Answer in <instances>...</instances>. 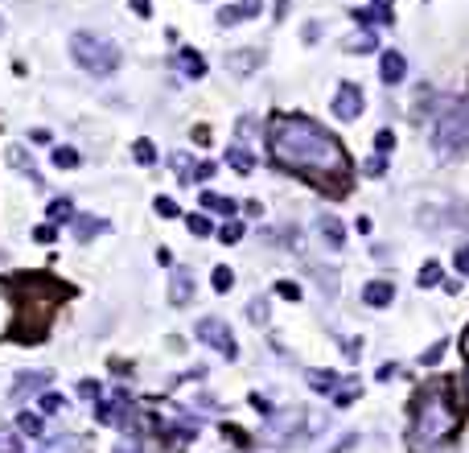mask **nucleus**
I'll list each match as a JSON object with an SVG mask.
<instances>
[{
  "label": "nucleus",
  "instance_id": "f257e3e1",
  "mask_svg": "<svg viewBox=\"0 0 469 453\" xmlns=\"http://www.w3.org/2000/svg\"><path fill=\"white\" fill-rule=\"evenodd\" d=\"M268 148H272V161L280 169L313 181L346 178V169H350L342 140L309 116H276L268 128Z\"/></svg>",
  "mask_w": 469,
  "mask_h": 453
},
{
  "label": "nucleus",
  "instance_id": "f03ea898",
  "mask_svg": "<svg viewBox=\"0 0 469 453\" xmlns=\"http://www.w3.org/2000/svg\"><path fill=\"white\" fill-rule=\"evenodd\" d=\"M461 424V408L453 400V392L445 383L424 387L412 404V429H408V445L416 453H428L436 445H445Z\"/></svg>",
  "mask_w": 469,
  "mask_h": 453
},
{
  "label": "nucleus",
  "instance_id": "7ed1b4c3",
  "mask_svg": "<svg viewBox=\"0 0 469 453\" xmlns=\"http://www.w3.org/2000/svg\"><path fill=\"white\" fill-rule=\"evenodd\" d=\"M70 58L87 75H95V79H111L120 70V49H116V42H107L103 33H91V29L70 33Z\"/></svg>",
  "mask_w": 469,
  "mask_h": 453
},
{
  "label": "nucleus",
  "instance_id": "20e7f679",
  "mask_svg": "<svg viewBox=\"0 0 469 453\" xmlns=\"http://www.w3.org/2000/svg\"><path fill=\"white\" fill-rule=\"evenodd\" d=\"M461 144H469V99H453L432 124V148H461Z\"/></svg>",
  "mask_w": 469,
  "mask_h": 453
},
{
  "label": "nucleus",
  "instance_id": "39448f33",
  "mask_svg": "<svg viewBox=\"0 0 469 453\" xmlns=\"http://www.w3.org/2000/svg\"><path fill=\"white\" fill-rule=\"evenodd\" d=\"M193 334H198V342H206V346L218 351L223 359H234V355H239V346H234V338H231V325H227L223 317H202V321L193 325Z\"/></svg>",
  "mask_w": 469,
  "mask_h": 453
},
{
  "label": "nucleus",
  "instance_id": "423d86ee",
  "mask_svg": "<svg viewBox=\"0 0 469 453\" xmlns=\"http://www.w3.org/2000/svg\"><path fill=\"white\" fill-rule=\"evenodd\" d=\"M333 116L346 120V124L363 116V87L358 83H342V87L333 91Z\"/></svg>",
  "mask_w": 469,
  "mask_h": 453
},
{
  "label": "nucleus",
  "instance_id": "0eeeda50",
  "mask_svg": "<svg viewBox=\"0 0 469 453\" xmlns=\"http://www.w3.org/2000/svg\"><path fill=\"white\" fill-rule=\"evenodd\" d=\"M379 79H383L387 87L404 83V79H408V58H404L399 49H383V54H379Z\"/></svg>",
  "mask_w": 469,
  "mask_h": 453
},
{
  "label": "nucleus",
  "instance_id": "6e6552de",
  "mask_svg": "<svg viewBox=\"0 0 469 453\" xmlns=\"http://www.w3.org/2000/svg\"><path fill=\"white\" fill-rule=\"evenodd\" d=\"M264 13V0H234L227 8H218V25H239V21H251Z\"/></svg>",
  "mask_w": 469,
  "mask_h": 453
},
{
  "label": "nucleus",
  "instance_id": "1a4fd4ad",
  "mask_svg": "<svg viewBox=\"0 0 469 453\" xmlns=\"http://www.w3.org/2000/svg\"><path fill=\"white\" fill-rule=\"evenodd\" d=\"M260 62H264V54H260V49H231V54H227V70H231L234 79L255 75V70H260Z\"/></svg>",
  "mask_w": 469,
  "mask_h": 453
},
{
  "label": "nucleus",
  "instance_id": "9d476101",
  "mask_svg": "<svg viewBox=\"0 0 469 453\" xmlns=\"http://www.w3.org/2000/svg\"><path fill=\"white\" fill-rule=\"evenodd\" d=\"M169 301H173L177 309L193 301V272L189 268H173V276H169Z\"/></svg>",
  "mask_w": 469,
  "mask_h": 453
},
{
  "label": "nucleus",
  "instance_id": "9b49d317",
  "mask_svg": "<svg viewBox=\"0 0 469 453\" xmlns=\"http://www.w3.org/2000/svg\"><path fill=\"white\" fill-rule=\"evenodd\" d=\"M363 301H367L371 309H383V305H391V301H395V284H391V280H371V284L363 289Z\"/></svg>",
  "mask_w": 469,
  "mask_h": 453
},
{
  "label": "nucleus",
  "instance_id": "f8f14e48",
  "mask_svg": "<svg viewBox=\"0 0 469 453\" xmlns=\"http://www.w3.org/2000/svg\"><path fill=\"white\" fill-rule=\"evenodd\" d=\"M46 383H49L46 371H25V375H17V383H13V396H17V400H25L29 392H42Z\"/></svg>",
  "mask_w": 469,
  "mask_h": 453
},
{
  "label": "nucleus",
  "instance_id": "ddd939ff",
  "mask_svg": "<svg viewBox=\"0 0 469 453\" xmlns=\"http://www.w3.org/2000/svg\"><path fill=\"white\" fill-rule=\"evenodd\" d=\"M107 231V219H95V215H79L74 219V239L79 243H91L95 235H103Z\"/></svg>",
  "mask_w": 469,
  "mask_h": 453
},
{
  "label": "nucleus",
  "instance_id": "4468645a",
  "mask_svg": "<svg viewBox=\"0 0 469 453\" xmlns=\"http://www.w3.org/2000/svg\"><path fill=\"white\" fill-rule=\"evenodd\" d=\"M317 231H321L326 247H342L346 243V227H342V219H333V215H321L317 219Z\"/></svg>",
  "mask_w": 469,
  "mask_h": 453
},
{
  "label": "nucleus",
  "instance_id": "2eb2a0df",
  "mask_svg": "<svg viewBox=\"0 0 469 453\" xmlns=\"http://www.w3.org/2000/svg\"><path fill=\"white\" fill-rule=\"evenodd\" d=\"M8 161L17 165V174H25V178L33 181V185H42V174H38L33 157H25V148H21V144H13V148H8Z\"/></svg>",
  "mask_w": 469,
  "mask_h": 453
},
{
  "label": "nucleus",
  "instance_id": "dca6fc26",
  "mask_svg": "<svg viewBox=\"0 0 469 453\" xmlns=\"http://www.w3.org/2000/svg\"><path fill=\"white\" fill-rule=\"evenodd\" d=\"M177 66H182L186 79H202V75H206V58H202L198 49H182V54H177Z\"/></svg>",
  "mask_w": 469,
  "mask_h": 453
},
{
  "label": "nucleus",
  "instance_id": "f3484780",
  "mask_svg": "<svg viewBox=\"0 0 469 453\" xmlns=\"http://www.w3.org/2000/svg\"><path fill=\"white\" fill-rule=\"evenodd\" d=\"M227 165H231L234 174H243V178H247V174L255 169V157H251L243 144H231V148H227Z\"/></svg>",
  "mask_w": 469,
  "mask_h": 453
},
{
  "label": "nucleus",
  "instance_id": "a211bd4d",
  "mask_svg": "<svg viewBox=\"0 0 469 453\" xmlns=\"http://www.w3.org/2000/svg\"><path fill=\"white\" fill-rule=\"evenodd\" d=\"M202 210H214V215H227L231 219L234 215V198H223V194H210V190H202Z\"/></svg>",
  "mask_w": 469,
  "mask_h": 453
},
{
  "label": "nucleus",
  "instance_id": "6ab92c4d",
  "mask_svg": "<svg viewBox=\"0 0 469 453\" xmlns=\"http://www.w3.org/2000/svg\"><path fill=\"white\" fill-rule=\"evenodd\" d=\"M74 219V202L70 198H54L49 202V223H70Z\"/></svg>",
  "mask_w": 469,
  "mask_h": 453
},
{
  "label": "nucleus",
  "instance_id": "aec40b11",
  "mask_svg": "<svg viewBox=\"0 0 469 453\" xmlns=\"http://www.w3.org/2000/svg\"><path fill=\"white\" fill-rule=\"evenodd\" d=\"M440 276H445V268H440L436 260H424V268H420L416 280H420V289H436V284H440Z\"/></svg>",
  "mask_w": 469,
  "mask_h": 453
},
{
  "label": "nucleus",
  "instance_id": "412c9836",
  "mask_svg": "<svg viewBox=\"0 0 469 453\" xmlns=\"http://www.w3.org/2000/svg\"><path fill=\"white\" fill-rule=\"evenodd\" d=\"M17 429H21L25 437H42V416H38V412H21V416H17Z\"/></svg>",
  "mask_w": 469,
  "mask_h": 453
},
{
  "label": "nucleus",
  "instance_id": "4be33fe9",
  "mask_svg": "<svg viewBox=\"0 0 469 453\" xmlns=\"http://www.w3.org/2000/svg\"><path fill=\"white\" fill-rule=\"evenodd\" d=\"M169 165H173V174H177L182 181H193V161H189V153H173Z\"/></svg>",
  "mask_w": 469,
  "mask_h": 453
},
{
  "label": "nucleus",
  "instance_id": "5701e85b",
  "mask_svg": "<svg viewBox=\"0 0 469 453\" xmlns=\"http://www.w3.org/2000/svg\"><path fill=\"white\" fill-rule=\"evenodd\" d=\"M354 396H358V379H346V387H337V392H333V404L346 408V404H354Z\"/></svg>",
  "mask_w": 469,
  "mask_h": 453
},
{
  "label": "nucleus",
  "instance_id": "b1692460",
  "mask_svg": "<svg viewBox=\"0 0 469 453\" xmlns=\"http://www.w3.org/2000/svg\"><path fill=\"white\" fill-rule=\"evenodd\" d=\"M186 227H189V235H193V239H206V235H210V219H206V215H189Z\"/></svg>",
  "mask_w": 469,
  "mask_h": 453
},
{
  "label": "nucleus",
  "instance_id": "393cba45",
  "mask_svg": "<svg viewBox=\"0 0 469 453\" xmlns=\"http://www.w3.org/2000/svg\"><path fill=\"white\" fill-rule=\"evenodd\" d=\"M54 165L58 169H74L79 165V153L74 148H54Z\"/></svg>",
  "mask_w": 469,
  "mask_h": 453
},
{
  "label": "nucleus",
  "instance_id": "a878e982",
  "mask_svg": "<svg viewBox=\"0 0 469 453\" xmlns=\"http://www.w3.org/2000/svg\"><path fill=\"white\" fill-rule=\"evenodd\" d=\"M309 383H313L317 392H329V387L337 383V375H333V371H313V375H309Z\"/></svg>",
  "mask_w": 469,
  "mask_h": 453
},
{
  "label": "nucleus",
  "instance_id": "bb28decb",
  "mask_svg": "<svg viewBox=\"0 0 469 453\" xmlns=\"http://www.w3.org/2000/svg\"><path fill=\"white\" fill-rule=\"evenodd\" d=\"M231 284H234L231 268H214V293H231Z\"/></svg>",
  "mask_w": 469,
  "mask_h": 453
},
{
  "label": "nucleus",
  "instance_id": "cd10ccee",
  "mask_svg": "<svg viewBox=\"0 0 469 453\" xmlns=\"http://www.w3.org/2000/svg\"><path fill=\"white\" fill-rule=\"evenodd\" d=\"M214 174H218V165H214V161H198V165H193V181H210Z\"/></svg>",
  "mask_w": 469,
  "mask_h": 453
},
{
  "label": "nucleus",
  "instance_id": "c85d7f7f",
  "mask_svg": "<svg viewBox=\"0 0 469 453\" xmlns=\"http://www.w3.org/2000/svg\"><path fill=\"white\" fill-rule=\"evenodd\" d=\"M247 317H251V321H268V301H264V297H255V301L247 305Z\"/></svg>",
  "mask_w": 469,
  "mask_h": 453
},
{
  "label": "nucleus",
  "instance_id": "c756f323",
  "mask_svg": "<svg viewBox=\"0 0 469 453\" xmlns=\"http://www.w3.org/2000/svg\"><path fill=\"white\" fill-rule=\"evenodd\" d=\"M132 153H136V161H141V165H152V161H157V148H152L148 140H141V144H136Z\"/></svg>",
  "mask_w": 469,
  "mask_h": 453
},
{
  "label": "nucleus",
  "instance_id": "7c9ffc66",
  "mask_svg": "<svg viewBox=\"0 0 469 453\" xmlns=\"http://www.w3.org/2000/svg\"><path fill=\"white\" fill-rule=\"evenodd\" d=\"M440 355H445V342H432V346L420 355V362L424 367H432V362H440Z\"/></svg>",
  "mask_w": 469,
  "mask_h": 453
},
{
  "label": "nucleus",
  "instance_id": "2f4dec72",
  "mask_svg": "<svg viewBox=\"0 0 469 453\" xmlns=\"http://www.w3.org/2000/svg\"><path fill=\"white\" fill-rule=\"evenodd\" d=\"M218 239H223V243H239V239H243V227H239V223H227L223 231H218Z\"/></svg>",
  "mask_w": 469,
  "mask_h": 453
},
{
  "label": "nucleus",
  "instance_id": "473e14b6",
  "mask_svg": "<svg viewBox=\"0 0 469 453\" xmlns=\"http://www.w3.org/2000/svg\"><path fill=\"white\" fill-rule=\"evenodd\" d=\"M276 293H280L284 301H301V289H296L292 280H280V284H276Z\"/></svg>",
  "mask_w": 469,
  "mask_h": 453
},
{
  "label": "nucleus",
  "instance_id": "72a5a7b5",
  "mask_svg": "<svg viewBox=\"0 0 469 453\" xmlns=\"http://www.w3.org/2000/svg\"><path fill=\"white\" fill-rule=\"evenodd\" d=\"M367 174H371V178H383V174H387V157H383V153L367 161Z\"/></svg>",
  "mask_w": 469,
  "mask_h": 453
},
{
  "label": "nucleus",
  "instance_id": "f704fd0d",
  "mask_svg": "<svg viewBox=\"0 0 469 453\" xmlns=\"http://www.w3.org/2000/svg\"><path fill=\"white\" fill-rule=\"evenodd\" d=\"M157 215H161V219H173V215H177V202H173V198H157Z\"/></svg>",
  "mask_w": 469,
  "mask_h": 453
},
{
  "label": "nucleus",
  "instance_id": "c9c22d12",
  "mask_svg": "<svg viewBox=\"0 0 469 453\" xmlns=\"http://www.w3.org/2000/svg\"><path fill=\"white\" fill-rule=\"evenodd\" d=\"M391 144H395V132H391V128H383V132H375V148H379V153H387Z\"/></svg>",
  "mask_w": 469,
  "mask_h": 453
},
{
  "label": "nucleus",
  "instance_id": "e433bc0d",
  "mask_svg": "<svg viewBox=\"0 0 469 453\" xmlns=\"http://www.w3.org/2000/svg\"><path fill=\"white\" fill-rule=\"evenodd\" d=\"M99 392H103V387H99L95 379H83V383H79V396H87V400H99Z\"/></svg>",
  "mask_w": 469,
  "mask_h": 453
},
{
  "label": "nucleus",
  "instance_id": "4c0bfd02",
  "mask_svg": "<svg viewBox=\"0 0 469 453\" xmlns=\"http://www.w3.org/2000/svg\"><path fill=\"white\" fill-rule=\"evenodd\" d=\"M58 408H62V396L58 392H46L42 396V412H58Z\"/></svg>",
  "mask_w": 469,
  "mask_h": 453
},
{
  "label": "nucleus",
  "instance_id": "58836bf2",
  "mask_svg": "<svg viewBox=\"0 0 469 453\" xmlns=\"http://www.w3.org/2000/svg\"><path fill=\"white\" fill-rule=\"evenodd\" d=\"M457 272H461V276H469V243H461V247H457Z\"/></svg>",
  "mask_w": 469,
  "mask_h": 453
},
{
  "label": "nucleus",
  "instance_id": "ea45409f",
  "mask_svg": "<svg viewBox=\"0 0 469 453\" xmlns=\"http://www.w3.org/2000/svg\"><path fill=\"white\" fill-rule=\"evenodd\" d=\"M128 4H132L136 17H148V13H152V0H128Z\"/></svg>",
  "mask_w": 469,
  "mask_h": 453
},
{
  "label": "nucleus",
  "instance_id": "a19ab883",
  "mask_svg": "<svg viewBox=\"0 0 469 453\" xmlns=\"http://www.w3.org/2000/svg\"><path fill=\"white\" fill-rule=\"evenodd\" d=\"M33 239H38V243H54V227H38V231H33Z\"/></svg>",
  "mask_w": 469,
  "mask_h": 453
},
{
  "label": "nucleus",
  "instance_id": "79ce46f5",
  "mask_svg": "<svg viewBox=\"0 0 469 453\" xmlns=\"http://www.w3.org/2000/svg\"><path fill=\"white\" fill-rule=\"evenodd\" d=\"M317 38H321V25H317V21H309V25H305V42L313 45Z\"/></svg>",
  "mask_w": 469,
  "mask_h": 453
},
{
  "label": "nucleus",
  "instance_id": "37998d69",
  "mask_svg": "<svg viewBox=\"0 0 469 453\" xmlns=\"http://www.w3.org/2000/svg\"><path fill=\"white\" fill-rule=\"evenodd\" d=\"M29 140H33V144H49L54 136H49V128H33V132H29Z\"/></svg>",
  "mask_w": 469,
  "mask_h": 453
},
{
  "label": "nucleus",
  "instance_id": "c03bdc74",
  "mask_svg": "<svg viewBox=\"0 0 469 453\" xmlns=\"http://www.w3.org/2000/svg\"><path fill=\"white\" fill-rule=\"evenodd\" d=\"M8 305H13V301H8V297H4V293H0V330H4V325H8Z\"/></svg>",
  "mask_w": 469,
  "mask_h": 453
},
{
  "label": "nucleus",
  "instance_id": "a18cd8bd",
  "mask_svg": "<svg viewBox=\"0 0 469 453\" xmlns=\"http://www.w3.org/2000/svg\"><path fill=\"white\" fill-rule=\"evenodd\" d=\"M116 453H141V445H136V441H120V445H116Z\"/></svg>",
  "mask_w": 469,
  "mask_h": 453
},
{
  "label": "nucleus",
  "instance_id": "49530a36",
  "mask_svg": "<svg viewBox=\"0 0 469 453\" xmlns=\"http://www.w3.org/2000/svg\"><path fill=\"white\" fill-rule=\"evenodd\" d=\"M284 13H288V0H276V21H280Z\"/></svg>",
  "mask_w": 469,
  "mask_h": 453
},
{
  "label": "nucleus",
  "instance_id": "de8ad7c7",
  "mask_svg": "<svg viewBox=\"0 0 469 453\" xmlns=\"http://www.w3.org/2000/svg\"><path fill=\"white\" fill-rule=\"evenodd\" d=\"M461 351H466V359H469V325H466V334H461Z\"/></svg>",
  "mask_w": 469,
  "mask_h": 453
},
{
  "label": "nucleus",
  "instance_id": "09e8293b",
  "mask_svg": "<svg viewBox=\"0 0 469 453\" xmlns=\"http://www.w3.org/2000/svg\"><path fill=\"white\" fill-rule=\"evenodd\" d=\"M466 387H469V367H466Z\"/></svg>",
  "mask_w": 469,
  "mask_h": 453
},
{
  "label": "nucleus",
  "instance_id": "8fccbe9b",
  "mask_svg": "<svg viewBox=\"0 0 469 453\" xmlns=\"http://www.w3.org/2000/svg\"><path fill=\"white\" fill-rule=\"evenodd\" d=\"M0 29H4V21H0Z\"/></svg>",
  "mask_w": 469,
  "mask_h": 453
}]
</instances>
